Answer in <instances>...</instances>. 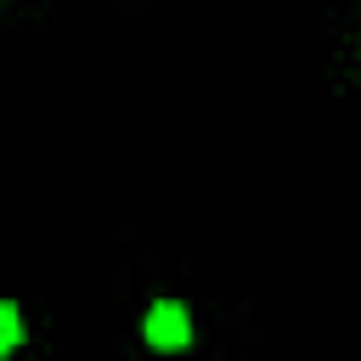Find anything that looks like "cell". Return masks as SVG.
Masks as SVG:
<instances>
[{"instance_id":"1","label":"cell","mask_w":361,"mask_h":361,"mask_svg":"<svg viewBox=\"0 0 361 361\" xmlns=\"http://www.w3.org/2000/svg\"><path fill=\"white\" fill-rule=\"evenodd\" d=\"M186 338H192V310L175 305V299H158L147 310V344L152 350H180Z\"/></svg>"},{"instance_id":"2","label":"cell","mask_w":361,"mask_h":361,"mask_svg":"<svg viewBox=\"0 0 361 361\" xmlns=\"http://www.w3.org/2000/svg\"><path fill=\"white\" fill-rule=\"evenodd\" d=\"M23 344V316H17V305L11 299H0V355L6 350H17Z\"/></svg>"}]
</instances>
